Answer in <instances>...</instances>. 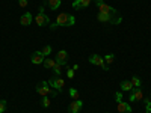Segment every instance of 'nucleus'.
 <instances>
[{
	"label": "nucleus",
	"instance_id": "nucleus-27",
	"mask_svg": "<svg viewBox=\"0 0 151 113\" xmlns=\"http://www.w3.org/2000/svg\"><path fill=\"white\" fill-rule=\"evenodd\" d=\"M67 77H68V79H73V77H74V69H73V68H68V67H67Z\"/></svg>",
	"mask_w": 151,
	"mask_h": 113
},
{
	"label": "nucleus",
	"instance_id": "nucleus-7",
	"mask_svg": "<svg viewBox=\"0 0 151 113\" xmlns=\"http://www.w3.org/2000/svg\"><path fill=\"white\" fill-rule=\"evenodd\" d=\"M142 97H144V92H142V89L141 87H133L132 89V94H130V101L133 103V101H141L142 99Z\"/></svg>",
	"mask_w": 151,
	"mask_h": 113
},
{
	"label": "nucleus",
	"instance_id": "nucleus-30",
	"mask_svg": "<svg viewBox=\"0 0 151 113\" xmlns=\"http://www.w3.org/2000/svg\"><path fill=\"white\" fill-rule=\"evenodd\" d=\"M45 2H48V0H45Z\"/></svg>",
	"mask_w": 151,
	"mask_h": 113
},
{
	"label": "nucleus",
	"instance_id": "nucleus-22",
	"mask_svg": "<svg viewBox=\"0 0 151 113\" xmlns=\"http://www.w3.org/2000/svg\"><path fill=\"white\" fill-rule=\"evenodd\" d=\"M132 84H133V87H141V80H139V77H136V75H134V77H132Z\"/></svg>",
	"mask_w": 151,
	"mask_h": 113
},
{
	"label": "nucleus",
	"instance_id": "nucleus-21",
	"mask_svg": "<svg viewBox=\"0 0 151 113\" xmlns=\"http://www.w3.org/2000/svg\"><path fill=\"white\" fill-rule=\"evenodd\" d=\"M70 97L73 99H79V91L74 89V87H71V89H70Z\"/></svg>",
	"mask_w": 151,
	"mask_h": 113
},
{
	"label": "nucleus",
	"instance_id": "nucleus-8",
	"mask_svg": "<svg viewBox=\"0 0 151 113\" xmlns=\"http://www.w3.org/2000/svg\"><path fill=\"white\" fill-rule=\"evenodd\" d=\"M82 107H83V103L80 101V99H73V103L68 107V112L70 113H79L82 110Z\"/></svg>",
	"mask_w": 151,
	"mask_h": 113
},
{
	"label": "nucleus",
	"instance_id": "nucleus-9",
	"mask_svg": "<svg viewBox=\"0 0 151 113\" xmlns=\"http://www.w3.org/2000/svg\"><path fill=\"white\" fill-rule=\"evenodd\" d=\"M67 59H68V53L65 51V50H59V51H58V57H56V64L65 67L67 65Z\"/></svg>",
	"mask_w": 151,
	"mask_h": 113
},
{
	"label": "nucleus",
	"instance_id": "nucleus-19",
	"mask_svg": "<svg viewBox=\"0 0 151 113\" xmlns=\"http://www.w3.org/2000/svg\"><path fill=\"white\" fill-rule=\"evenodd\" d=\"M50 104H52L50 98H48V97H42V99H41V106H42L44 109H47V107H50Z\"/></svg>",
	"mask_w": 151,
	"mask_h": 113
},
{
	"label": "nucleus",
	"instance_id": "nucleus-10",
	"mask_svg": "<svg viewBox=\"0 0 151 113\" xmlns=\"http://www.w3.org/2000/svg\"><path fill=\"white\" fill-rule=\"evenodd\" d=\"M44 56L41 54V51H35L32 56H30V62L32 64H35V65H42L44 64Z\"/></svg>",
	"mask_w": 151,
	"mask_h": 113
},
{
	"label": "nucleus",
	"instance_id": "nucleus-12",
	"mask_svg": "<svg viewBox=\"0 0 151 113\" xmlns=\"http://www.w3.org/2000/svg\"><path fill=\"white\" fill-rule=\"evenodd\" d=\"M89 5H91V0H74V2H73V8H74V9L88 8Z\"/></svg>",
	"mask_w": 151,
	"mask_h": 113
},
{
	"label": "nucleus",
	"instance_id": "nucleus-15",
	"mask_svg": "<svg viewBox=\"0 0 151 113\" xmlns=\"http://www.w3.org/2000/svg\"><path fill=\"white\" fill-rule=\"evenodd\" d=\"M121 89H122L124 92H132V89H133L132 82H130V80H122V82H121Z\"/></svg>",
	"mask_w": 151,
	"mask_h": 113
},
{
	"label": "nucleus",
	"instance_id": "nucleus-14",
	"mask_svg": "<svg viewBox=\"0 0 151 113\" xmlns=\"http://www.w3.org/2000/svg\"><path fill=\"white\" fill-rule=\"evenodd\" d=\"M118 112L119 113H132V106L129 103L121 101V103H118Z\"/></svg>",
	"mask_w": 151,
	"mask_h": 113
},
{
	"label": "nucleus",
	"instance_id": "nucleus-31",
	"mask_svg": "<svg viewBox=\"0 0 151 113\" xmlns=\"http://www.w3.org/2000/svg\"><path fill=\"white\" fill-rule=\"evenodd\" d=\"M150 99H151V98H150Z\"/></svg>",
	"mask_w": 151,
	"mask_h": 113
},
{
	"label": "nucleus",
	"instance_id": "nucleus-23",
	"mask_svg": "<svg viewBox=\"0 0 151 113\" xmlns=\"http://www.w3.org/2000/svg\"><path fill=\"white\" fill-rule=\"evenodd\" d=\"M62 71H64V67L59 65V64H56V65H55V68H53V72H55L56 75H60V74H62Z\"/></svg>",
	"mask_w": 151,
	"mask_h": 113
},
{
	"label": "nucleus",
	"instance_id": "nucleus-4",
	"mask_svg": "<svg viewBox=\"0 0 151 113\" xmlns=\"http://www.w3.org/2000/svg\"><path fill=\"white\" fill-rule=\"evenodd\" d=\"M89 64L97 65V67H101L104 71H109L107 65L104 64V59H103L101 56H98V54H91V56H89Z\"/></svg>",
	"mask_w": 151,
	"mask_h": 113
},
{
	"label": "nucleus",
	"instance_id": "nucleus-17",
	"mask_svg": "<svg viewBox=\"0 0 151 113\" xmlns=\"http://www.w3.org/2000/svg\"><path fill=\"white\" fill-rule=\"evenodd\" d=\"M52 50H53L52 45H44V47L40 50V51H41V54H42L44 57H48L50 54H52Z\"/></svg>",
	"mask_w": 151,
	"mask_h": 113
},
{
	"label": "nucleus",
	"instance_id": "nucleus-6",
	"mask_svg": "<svg viewBox=\"0 0 151 113\" xmlns=\"http://www.w3.org/2000/svg\"><path fill=\"white\" fill-rule=\"evenodd\" d=\"M35 21H36V24L40 27H44V26H48V24H50V18H48V15L44 14V12H38Z\"/></svg>",
	"mask_w": 151,
	"mask_h": 113
},
{
	"label": "nucleus",
	"instance_id": "nucleus-13",
	"mask_svg": "<svg viewBox=\"0 0 151 113\" xmlns=\"http://www.w3.org/2000/svg\"><path fill=\"white\" fill-rule=\"evenodd\" d=\"M98 9H100V12H104V14H110V15H116V14H118L116 9H113L112 6H109V5H106V3H103L101 6H98Z\"/></svg>",
	"mask_w": 151,
	"mask_h": 113
},
{
	"label": "nucleus",
	"instance_id": "nucleus-2",
	"mask_svg": "<svg viewBox=\"0 0 151 113\" xmlns=\"http://www.w3.org/2000/svg\"><path fill=\"white\" fill-rule=\"evenodd\" d=\"M36 92L40 94L41 97H47V95H50V94H52L53 97L58 95V92L53 91V87H50L48 82H40V83H38V84H36Z\"/></svg>",
	"mask_w": 151,
	"mask_h": 113
},
{
	"label": "nucleus",
	"instance_id": "nucleus-1",
	"mask_svg": "<svg viewBox=\"0 0 151 113\" xmlns=\"http://www.w3.org/2000/svg\"><path fill=\"white\" fill-rule=\"evenodd\" d=\"M76 24V18L71 15V14H59L58 15V18H56V21L53 23V24H50V27L52 29H56V27H59V26H64V27H71V26H74Z\"/></svg>",
	"mask_w": 151,
	"mask_h": 113
},
{
	"label": "nucleus",
	"instance_id": "nucleus-29",
	"mask_svg": "<svg viewBox=\"0 0 151 113\" xmlns=\"http://www.w3.org/2000/svg\"><path fill=\"white\" fill-rule=\"evenodd\" d=\"M103 3H104V0H95V5H97V8H98V6H101Z\"/></svg>",
	"mask_w": 151,
	"mask_h": 113
},
{
	"label": "nucleus",
	"instance_id": "nucleus-28",
	"mask_svg": "<svg viewBox=\"0 0 151 113\" xmlns=\"http://www.w3.org/2000/svg\"><path fill=\"white\" fill-rule=\"evenodd\" d=\"M18 5H20L21 8H26V6H27V0H18Z\"/></svg>",
	"mask_w": 151,
	"mask_h": 113
},
{
	"label": "nucleus",
	"instance_id": "nucleus-3",
	"mask_svg": "<svg viewBox=\"0 0 151 113\" xmlns=\"http://www.w3.org/2000/svg\"><path fill=\"white\" fill-rule=\"evenodd\" d=\"M98 21H101V23H113V24H119L122 21L121 17H113L110 14H104V12H98V15H97Z\"/></svg>",
	"mask_w": 151,
	"mask_h": 113
},
{
	"label": "nucleus",
	"instance_id": "nucleus-18",
	"mask_svg": "<svg viewBox=\"0 0 151 113\" xmlns=\"http://www.w3.org/2000/svg\"><path fill=\"white\" fill-rule=\"evenodd\" d=\"M60 2H62V0H48V6H50V9H52V11H56V9H59V6H60Z\"/></svg>",
	"mask_w": 151,
	"mask_h": 113
},
{
	"label": "nucleus",
	"instance_id": "nucleus-26",
	"mask_svg": "<svg viewBox=\"0 0 151 113\" xmlns=\"http://www.w3.org/2000/svg\"><path fill=\"white\" fill-rule=\"evenodd\" d=\"M115 101H116V104L122 101V92H115Z\"/></svg>",
	"mask_w": 151,
	"mask_h": 113
},
{
	"label": "nucleus",
	"instance_id": "nucleus-25",
	"mask_svg": "<svg viewBox=\"0 0 151 113\" xmlns=\"http://www.w3.org/2000/svg\"><path fill=\"white\" fill-rule=\"evenodd\" d=\"M6 110V99H0V113H5Z\"/></svg>",
	"mask_w": 151,
	"mask_h": 113
},
{
	"label": "nucleus",
	"instance_id": "nucleus-20",
	"mask_svg": "<svg viewBox=\"0 0 151 113\" xmlns=\"http://www.w3.org/2000/svg\"><path fill=\"white\" fill-rule=\"evenodd\" d=\"M103 59H104V64L109 65V64H113V60H115V56H113V54H106Z\"/></svg>",
	"mask_w": 151,
	"mask_h": 113
},
{
	"label": "nucleus",
	"instance_id": "nucleus-24",
	"mask_svg": "<svg viewBox=\"0 0 151 113\" xmlns=\"http://www.w3.org/2000/svg\"><path fill=\"white\" fill-rule=\"evenodd\" d=\"M145 112L147 113H151V99H145Z\"/></svg>",
	"mask_w": 151,
	"mask_h": 113
},
{
	"label": "nucleus",
	"instance_id": "nucleus-11",
	"mask_svg": "<svg viewBox=\"0 0 151 113\" xmlns=\"http://www.w3.org/2000/svg\"><path fill=\"white\" fill-rule=\"evenodd\" d=\"M32 21H33V17H32L30 12H24V14L21 15V18H20L21 26H30Z\"/></svg>",
	"mask_w": 151,
	"mask_h": 113
},
{
	"label": "nucleus",
	"instance_id": "nucleus-5",
	"mask_svg": "<svg viewBox=\"0 0 151 113\" xmlns=\"http://www.w3.org/2000/svg\"><path fill=\"white\" fill-rule=\"evenodd\" d=\"M48 84L52 86L53 89H56L58 92H60L62 89H64V86H65V82H64V79H59L56 75V77H52L48 80Z\"/></svg>",
	"mask_w": 151,
	"mask_h": 113
},
{
	"label": "nucleus",
	"instance_id": "nucleus-16",
	"mask_svg": "<svg viewBox=\"0 0 151 113\" xmlns=\"http://www.w3.org/2000/svg\"><path fill=\"white\" fill-rule=\"evenodd\" d=\"M42 65H44L47 69H53V68H55V65H56V60H55V59H52V57H45Z\"/></svg>",
	"mask_w": 151,
	"mask_h": 113
}]
</instances>
